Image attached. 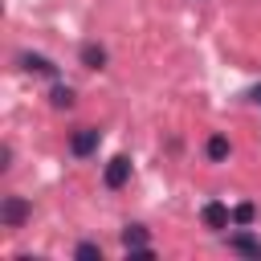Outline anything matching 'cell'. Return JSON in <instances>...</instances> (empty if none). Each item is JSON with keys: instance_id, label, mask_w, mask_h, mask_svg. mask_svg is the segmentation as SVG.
Returning <instances> with one entry per match:
<instances>
[{"instance_id": "obj_1", "label": "cell", "mask_w": 261, "mask_h": 261, "mask_svg": "<svg viewBox=\"0 0 261 261\" xmlns=\"http://www.w3.org/2000/svg\"><path fill=\"white\" fill-rule=\"evenodd\" d=\"M29 216H33V208H29L24 196H4V200H0V224H4V228H20Z\"/></svg>"}, {"instance_id": "obj_2", "label": "cell", "mask_w": 261, "mask_h": 261, "mask_svg": "<svg viewBox=\"0 0 261 261\" xmlns=\"http://www.w3.org/2000/svg\"><path fill=\"white\" fill-rule=\"evenodd\" d=\"M122 249L130 253V257H155V249H151V237H147V228L143 224H126L122 228Z\"/></svg>"}, {"instance_id": "obj_3", "label": "cell", "mask_w": 261, "mask_h": 261, "mask_svg": "<svg viewBox=\"0 0 261 261\" xmlns=\"http://www.w3.org/2000/svg\"><path fill=\"white\" fill-rule=\"evenodd\" d=\"M98 143H102V130H98V126H77L73 139H69V151H73L77 159H86V155L98 151Z\"/></svg>"}, {"instance_id": "obj_4", "label": "cell", "mask_w": 261, "mask_h": 261, "mask_svg": "<svg viewBox=\"0 0 261 261\" xmlns=\"http://www.w3.org/2000/svg\"><path fill=\"white\" fill-rule=\"evenodd\" d=\"M102 179H106L110 192H118V188L130 179V159H126V155H114V159L106 163V175H102Z\"/></svg>"}, {"instance_id": "obj_5", "label": "cell", "mask_w": 261, "mask_h": 261, "mask_svg": "<svg viewBox=\"0 0 261 261\" xmlns=\"http://www.w3.org/2000/svg\"><path fill=\"white\" fill-rule=\"evenodd\" d=\"M200 220H204L212 232H220V228H228V224H232V212H228L220 200H208V204H204V212H200Z\"/></svg>"}, {"instance_id": "obj_6", "label": "cell", "mask_w": 261, "mask_h": 261, "mask_svg": "<svg viewBox=\"0 0 261 261\" xmlns=\"http://www.w3.org/2000/svg\"><path fill=\"white\" fill-rule=\"evenodd\" d=\"M16 65L29 69V73H41V77H57V65L49 57H41V53H16Z\"/></svg>"}, {"instance_id": "obj_7", "label": "cell", "mask_w": 261, "mask_h": 261, "mask_svg": "<svg viewBox=\"0 0 261 261\" xmlns=\"http://www.w3.org/2000/svg\"><path fill=\"white\" fill-rule=\"evenodd\" d=\"M228 249L241 253V257H261V241H253L249 232H232L228 237Z\"/></svg>"}, {"instance_id": "obj_8", "label": "cell", "mask_w": 261, "mask_h": 261, "mask_svg": "<svg viewBox=\"0 0 261 261\" xmlns=\"http://www.w3.org/2000/svg\"><path fill=\"white\" fill-rule=\"evenodd\" d=\"M82 65H86V69H102V65H106V49L94 45V41L82 45Z\"/></svg>"}, {"instance_id": "obj_9", "label": "cell", "mask_w": 261, "mask_h": 261, "mask_svg": "<svg viewBox=\"0 0 261 261\" xmlns=\"http://www.w3.org/2000/svg\"><path fill=\"white\" fill-rule=\"evenodd\" d=\"M204 155H208L212 163H224V159H228V139H224V135H212V139L204 143Z\"/></svg>"}, {"instance_id": "obj_10", "label": "cell", "mask_w": 261, "mask_h": 261, "mask_svg": "<svg viewBox=\"0 0 261 261\" xmlns=\"http://www.w3.org/2000/svg\"><path fill=\"white\" fill-rule=\"evenodd\" d=\"M49 102H53L57 110H69V106H73V90L57 82V86H53V94H49Z\"/></svg>"}, {"instance_id": "obj_11", "label": "cell", "mask_w": 261, "mask_h": 261, "mask_svg": "<svg viewBox=\"0 0 261 261\" xmlns=\"http://www.w3.org/2000/svg\"><path fill=\"white\" fill-rule=\"evenodd\" d=\"M73 257H77V261H102V245H98V241H82V245L73 249Z\"/></svg>"}, {"instance_id": "obj_12", "label": "cell", "mask_w": 261, "mask_h": 261, "mask_svg": "<svg viewBox=\"0 0 261 261\" xmlns=\"http://www.w3.org/2000/svg\"><path fill=\"white\" fill-rule=\"evenodd\" d=\"M253 220H257V208H253V204H237V208H232V224H241V228H249Z\"/></svg>"}, {"instance_id": "obj_13", "label": "cell", "mask_w": 261, "mask_h": 261, "mask_svg": "<svg viewBox=\"0 0 261 261\" xmlns=\"http://www.w3.org/2000/svg\"><path fill=\"white\" fill-rule=\"evenodd\" d=\"M8 167H12V147L4 143V147H0V171H8Z\"/></svg>"}, {"instance_id": "obj_14", "label": "cell", "mask_w": 261, "mask_h": 261, "mask_svg": "<svg viewBox=\"0 0 261 261\" xmlns=\"http://www.w3.org/2000/svg\"><path fill=\"white\" fill-rule=\"evenodd\" d=\"M249 102H253V106H261V86H253V90H249Z\"/></svg>"}]
</instances>
